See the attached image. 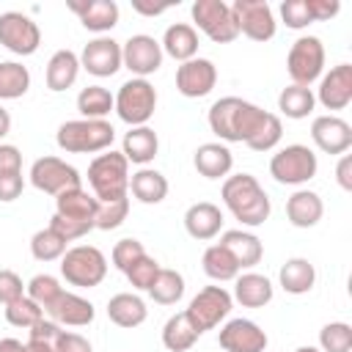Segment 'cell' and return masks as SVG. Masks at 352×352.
I'll list each match as a JSON object with an SVG mask.
<instances>
[{"mask_svg":"<svg viewBox=\"0 0 352 352\" xmlns=\"http://www.w3.org/2000/svg\"><path fill=\"white\" fill-rule=\"evenodd\" d=\"M324 214V204L314 190H294L286 201V217L294 228H314Z\"/></svg>","mask_w":352,"mask_h":352,"instance_id":"28","label":"cell"},{"mask_svg":"<svg viewBox=\"0 0 352 352\" xmlns=\"http://www.w3.org/2000/svg\"><path fill=\"white\" fill-rule=\"evenodd\" d=\"M170 6L168 3H143V0H132V11L135 14H143V16H160L165 14Z\"/></svg>","mask_w":352,"mask_h":352,"instance_id":"57","label":"cell"},{"mask_svg":"<svg viewBox=\"0 0 352 352\" xmlns=\"http://www.w3.org/2000/svg\"><path fill=\"white\" fill-rule=\"evenodd\" d=\"M6 319H8V324L28 330V327H33L38 319H44V308L36 305L28 294H22L19 300H14V302L6 305Z\"/></svg>","mask_w":352,"mask_h":352,"instance_id":"43","label":"cell"},{"mask_svg":"<svg viewBox=\"0 0 352 352\" xmlns=\"http://www.w3.org/2000/svg\"><path fill=\"white\" fill-rule=\"evenodd\" d=\"M336 182L341 184V190H352V157L349 154H341L338 165H336Z\"/></svg>","mask_w":352,"mask_h":352,"instance_id":"56","label":"cell"},{"mask_svg":"<svg viewBox=\"0 0 352 352\" xmlns=\"http://www.w3.org/2000/svg\"><path fill=\"white\" fill-rule=\"evenodd\" d=\"M278 280H280V289L286 294H308L316 283V270L308 258H286L280 272H278Z\"/></svg>","mask_w":352,"mask_h":352,"instance_id":"32","label":"cell"},{"mask_svg":"<svg viewBox=\"0 0 352 352\" xmlns=\"http://www.w3.org/2000/svg\"><path fill=\"white\" fill-rule=\"evenodd\" d=\"M80 77V55L72 52V50H58L52 52V58L47 60V72H44V80H47V88L60 94L66 88H72Z\"/></svg>","mask_w":352,"mask_h":352,"instance_id":"30","label":"cell"},{"mask_svg":"<svg viewBox=\"0 0 352 352\" xmlns=\"http://www.w3.org/2000/svg\"><path fill=\"white\" fill-rule=\"evenodd\" d=\"M72 14L80 16V25L91 33L104 36L118 25V3L116 0H69L66 3Z\"/></svg>","mask_w":352,"mask_h":352,"instance_id":"20","label":"cell"},{"mask_svg":"<svg viewBox=\"0 0 352 352\" xmlns=\"http://www.w3.org/2000/svg\"><path fill=\"white\" fill-rule=\"evenodd\" d=\"M352 349V327L346 322H327L319 330V352H349Z\"/></svg>","mask_w":352,"mask_h":352,"instance_id":"42","label":"cell"},{"mask_svg":"<svg viewBox=\"0 0 352 352\" xmlns=\"http://www.w3.org/2000/svg\"><path fill=\"white\" fill-rule=\"evenodd\" d=\"M272 280L267 275H258V272H239L234 278V300L242 305V308H264L267 302H272Z\"/></svg>","mask_w":352,"mask_h":352,"instance_id":"25","label":"cell"},{"mask_svg":"<svg viewBox=\"0 0 352 352\" xmlns=\"http://www.w3.org/2000/svg\"><path fill=\"white\" fill-rule=\"evenodd\" d=\"M107 316H110L113 324H118L124 330H132V327H138V324L146 322L148 308H146V302L138 294L121 292V294H113L107 300Z\"/></svg>","mask_w":352,"mask_h":352,"instance_id":"31","label":"cell"},{"mask_svg":"<svg viewBox=\"0 0 352 352\" xmlns=\"http://www.w3.org/2000/svg\"><path fill=\"white\" fill-rule=\"evenodd\" d=\"M286 69L294 85L311 88L314 80L322 77L324 72V44L316 36H300L286 55Z\"/></svg>","mask_w":352,"mask_h":352,"instance_id":"9","label":"cell"},{"mask_svg":"<svg viewBox=\"0 0 352 352\" xmlns=\"http://www.w3.org/2000/svg\"><path fill=\"white\" fill-rule=\"evenodd\" d=\"M69 242L58 234V231H52L50 226L47 228H38L33 236H30V253H33V258L36 261H58L69 248H66Z\"/></svg>","mask_w":352,"mask_h":352,"instance_id":"40","label":"cell"},{"mask_svg":"<svg viewBox=\"0 0 352 352\" xmlns=\"http://www.w3.org/2000/svg\"><path fill=\"white\" fill-rule=\"evenodd\" d=\"M201 264H204V272H206L212 280H217V283H223V280H234V278L242 272L239 264H236V258H234L220 242H214V245H209V248L204 250Z\"/></svg>","mask_w":352,"mask_h":352,"instance_id":"36","label":"cell"},{"mask_svg":"<svg viewBox=\"0 0 352 352\" xmlns=\"http://www.w3.org/2000/svg\"><path fill=\"white\" fill-rule=\"evenodd\" d=\"M25 190V179L22 173H0V201L3 204H11L22 195Z\"/></svg>","mask_w":352,"mask_h":352,"instance_id":"52","label":"cell"},{"mask_svg":"<svg viewBox=\"0 0 352 352\" xmlns=\"http://www.w3.org/2000/svg\"><path fill=\"white\" fill-rule=\"evenodd\" d=\"M311 140L324 154H346L352 146V126L338 116H316L311 121Z\"/></svg>","mask_w":352,"mask_h":352,"instance_id":"18","label":"cell"},{"mask_svg":"<svg viewBox=\"0 0 352 352\" xmlns=\"http://www.w3.org/2000/svg\"><path fill=\"white\" fill-rule=\"evenodd\" d=\"M129 192L140 204H148V206L162 204L168 195V179L154 168H140L129 176Z\"/></svg>","mask_w":352,"mask_h":352,"instance_id":"33","label":"cell"},{"mask_svg":"<svg viewBox=\"0 0 352 352\" xmlns=\"http://www.w3.org/2000/svg\"><path fill=\"white\" fill-rule=\"evenodd\" d=\"M157 151H160V138L148 124L129 126V132L124 135V143H121V154L126 157V162L146 168L157 157Z\"/></svg>","mask_w":352,"mask_h":352,"instance_id":"27","label":"cell"},{"mask_svg":"<svg viewBox=\"0 0 352 352\" xmlns=\"http://www.w3.org/2000/svg\"><path fill=\"white\" fill-rule=\"evenodd\" d=\"M234 308V297L223 289V286H204L190 305L184 308V314L190 316V322L195 324V330L204 336L206 330H214L223 319H228Z\"/></svg>","mask_w":352,"mask_h":352,"instance_id":"10","label":"cell"},{"mask_svg":"<svg viewBox=\"0 0 352 352\" xmlns=\"http://www.w3.org/2000/svg\"><path fill=\"white\" fill-rule=\"evenodd\" d=\"M314 107H316V96H314V91L311 88H305V85H286L280 94H278V110L286 116V118H294V121H300V118H308L311 113H314Z\"/></svg>","mask_w":352,"mask_h":352,"instance_id":"35","label":"cell"},{"mask_svg":"<svg viewBox=\"0 0 352 352\" xmlns=\"http://www.w3.org/2000/svg\"><path fill=\"white\" fill-rule=\"evenodd\" d=\"M280 138H283V124H280V118L275 116V113H270V118H267V124L258 129V135L248 143V148H253V151H272L278 143H280Z\"/></svg>","mask_w":352,"mask_h":352,"instance_id":"47","label":"cell"},{"mask_svg":"<svg viewBox=\"0 0 352 352\" xmlns=\"http://www.w3.org/2000/svg\"><path fill=\"white\" fill-rule=\"evenodd\" d=\"M96 209H99V201L82 187H72V190L55 195V214H60L66 220L91 223L96 228Z\"/></svg>","mask_w":352,"mask_h":352,"instance_id":"23","label":"cell"},{"mask_svg":"<svg viewBox=\"0 0 352 352\" xmlns=\"http://www.w3.org/2000/svg\"><path fill=\"white\" fill-rule=\"evenodd\" d=\"M60 292H63L60 280H58L55 275H50V272H38V275H33V278L25 283V294H28L36 305H41L44 311L60 297Z\"/></svg>","mask_w":352,"mask_h":352,"instance_id":"41","label":"cell"},{"mask_svg":"<svg viewBox=\"0 0 352 352\" xmlns=\"http://www.w3.org/2000/svg\"><path fill=\"white\" fill-rule=\"evenodd\" d=\"M192 165L204 179H226L234 168V154L226 143H201L192 154Z\"/></svg>","mask_w":352,"mask_h":352,"instance_id":"24","label":"cell"},{"mask_svg":"<svg viewBox=\"0 0 352 352\" xmlns=\"http://www.w3.org/2000/svg\"><path fill=\"white\" fill-rule=\"evenodd\" d=\"M116 140V129L104 118H74L58 126L55 143L66 154H96L107 151Z\"/></svg>","mask_w":352,"mask_h":352,"instance_id":"4","label":"cell"},{"mask_svg":"<svg viewBox=\"0 0 352 352\" xmlns=\"http://www.w3.org/2000/svg\"><path fill=\"white\" fill-rule=\"evenodd\" d=\"M60 336V324L52 322V319H38L33 327H28V338L33 341H47V344H55V338Z\"/></svg>","mask_w":352,"mask_h":352,"instance_id":"54","label":"cell"},{"mask_svg":"<svg viewBox=\"0 0 352 352\" xmlns=\"http://www.w3.org/2000/svg\"><path fill=\"white\" fill-rule=\"evenodd\" d=\"M305 6H308V14L314 22H327L341 11L338 0H305Z\"/></svg>","mask_w":352,"mask_h":352,"instance_id":"53","label":"cell"},{"mask_svg":"<svg viewBox=\"0 0 352 352\" xmlns=\"http://www.w3.org/2000/svg\"><path fill=\"white\" fill-rule=\"evenodd\" d=\"M140 256H146V248H143V242L135 239V236H124V239H118V242L113 245V253H110L113 267L121 270V272H126Z\"/></svg>","mask_w":352,"mask_h":352,"instance_id":"46","label":"cell"},{"mask_svg":"<svg viewBox=\"0 0 352 352\" xmlns=\"http://www.w3.org/2000/svg\"><path fill=\"white\" fill-rule=\"evenodd\" d=\"M80 69L94 77H113L121 69V44L110 36L91 38L80 52Z\"/></svg>","mask_w":352,"mask_h":352,"instance_id":"17","label":"cell"},{"mask_svg":"<svg viewBox=\"0 0 352 352\" xmlns=\"http://www.w3.org/2000/svg\"><path fill=\"white\" fill-rule=\"evenodd\" d=\"M231 11H234L239 33L248 36L250 41H270L278 30L275 14L267 0H234Z\"/></svg>","mask_w":352,"mask_h":352,"instance_id":"13","label":"cell"},{"mask_svg":"<svg viewBox=\"0 0 352 352\" xmlns=\"http://www.w3.org/2000/svg\"><path fill=\"white\" fill-rule=\"evenodd\" d=\"M198 338H201V333L195 330V324L190 322V316L184 311L173 314L162 324V346L168 352H187V349H192V344Z\"/></svg>","mask_w":352,"mask_h":352,"instance_id":"34","label":"cell"},{"mask_svg":"<svg viewBox=\"0 0 352 352\" xmlns=\"http://www.w3.org/2000/svg\"><path fill=\"white\" fill-rule=\"evenodd\" d=\"M113 110L129 126H146L157 110V91L148 80L132 77L113 96Z\"/></svg>","mask_w":352,"mask_h":352,"instance_id":"6","label":"cell"},{"mask_svg":"<svg viewBox=\"0 0 352 352\" xmlns=\"http://www.w3.org/2000/svg\"><path fill=\"white\" fill-rule=\"evenodd\" d=\"M162 47L154 36L148 33H135L121 44V66L129 69L135 77H148L154 72H160L162 66Z\"/></svg>","mask_w":352,"mask_h":352,"instance_id":"14","label":"cell"},{"mask_svg":"<svg viewBox=\"0 0 352 352\" xmlns=\"http://www.w3.org/2000/svg\"><path fill=\"white\" fill-rule=\"evenodd\" d=\"M0 352H25V344L19 338H0Z\"/></svg>","mask_w":352,"mask_h":352,"instance_id":"58","label":"cell"},{"mask_svg":"<svg viewBox=\"0 0 352 352\" xmlns=\"http://www.w3.org/2000/svg\"><path fill=\"white\" fill-rule=\"evenodd\" d=\"M126 214H129V195L118 198V201H104L96 209V228L99 231H113L126 220Z\"/></svg>","mask_w":352,"mask_h":352,"instance_id":"44","label":"cell"},{"mask_svg":"<svg viewBox=\"0 0 352 352\" xmlns=\"http://www.w3.org/2000/svg\"><path fill=\"white\" fill-rule=\"evenodd\" d=\"M30 88V72L28 66L16 60H0V102L19 99Z\"/></svg>","mask_w":352,"mask_h":352,"instance_id":"38","label":"cell"},{"mask_svg":"<svg viewBox=\"0 0 352 352\" xmlns=\"http://www.w3.org/2000/svg\"><path fill=\"white\" fill-rule=\"evenodd\" d=\"M220 245L236 258L239 270H250V267H256V264L261 261V256H264V245H261V239H258L256 234H250V231H242V228L223 231Z\"/></svg>","mask_w":352,"mask_h":352,"instance_id":"29","label":"cell"},{"mask_svg":"<svg viewBox=\"0 0 352 352\" xmlns=\"http://www.w3.org/2000/svg\"><path fill=\"white\" fill-rule=\"evenodd\" d=\"M184 228L192 239H201V242H209L220 234L223 228V212L217 204L212 201H198L192 204L187 212H184Z\"/></svg>","mask_w":352,"mask_h":352,"instance_id":"22","label":"cell"},{"mask_svg":"<svg viewBox=\"0 0 352 352\" xmlns=\"http://www.w3.org/2000/svg\"><path fill=\"white\" fill-rule=\"evenodd\" d=\"M60 275L69 286L94 289L107 275V258L94 245H74L60 256Z\"/></svg>","mask_w":352,"mask_h":352,"instance_id":"5","label":"cell"},{"mask_svg":"<svg viewBox=\"0 0 352 352\" xmlns=\"http://www.w3.org/2000/svg\"><path fill=\"white\" fill-rule=\"evenodd\" d=\"M50 228L52 231H58L66 242H74V239H82L88 231H94V226L91 223H77V220H66V217H60V214H52V220H50Z\"/></svg>","mask_w":352,"mask_h":352,"instance_id":"49","label":"cell"},{"mask_svg":"<svg viewBox=\"0 0 352 352\" xmlns=\"http://www.w3.org/2000/svg\"><path fill=\"white\" fill-rule=\"evenodd\" d=\"M0 173H22V151L11 143H0Z\"/></svg>","mask_w":352,"mask_h":352,"instance_id":"55","label":"cell"},{"mask_svg":"<svg viewBox=\"0 0 352 352\" xmlns=\"http://www.w3.org/2000/svg\"><path fill=\"white\" fill-rule=\"evenodd\" d=\"M319 170V160L316 154L302 146V143H292V146H283L272 154L270 160V176L278 182V184H305L316 176Z\"/></svg>","mask_w":352,"mask_h":352,"instance_id":"8","label":"cell"},{"mask_svg":"<svg viewBox=\"0 0 352 352\" xmlns=\"http://www.w3.org/2000/svg\"><path fill=\"white\" fill-rule=\"evenodd\" d=\"M88 184L91 195L104 204V201H118L129 195V162L121 151H102L91 160L88 165Z\"/></svg>","mask_w":352,"mask_h":352,"instance_id":"3","label":"cell"},{"mask_svg":"<svg viewBox=\"0 0 352 352\" xmlns=\"http://www.w3.org/2000/svg\"><path fill=\"white\" fill-rule=\"evenodd\" d=\"M52 322H58L60 327H85L94 322L96 311H94V302L74 294V292H60V297L44 311Z\"/></svg>","mask_w":352,"mask_h":352,"instance_id":"21","label":"cell"},{"mask_svg":"<svg viewBox=\"0 0 352 352\" xmlns=\"http://www.w3.org/2000/svg\"><path fill=\"white\" fill-rule=\"evenodd\" d=\"M217 344L223 352H267V333L253 322V319H228L220 333Z\"/></svg>","mask_w":352,"mask_h":352,"instance_id":"15","label":"cell"},{"mask_svg":"<svg viewBox=\"0 0 352 352\" xmlns=\"http://www.w3.org/2000/svg\"><path fill=\"white\" fill-rule=\"evenodd\" d=\"M0 44L14 55L28 58V55H33L38 50L41 30L28 14L6 11V14H0Z\"/></svg>","mask_w":352,"mask_h":352,"instance_id":"12","label":"cell"},{"mask_svg":"<svg viewBox=\"0 0 352 352\" xmlns=\"http://www.w3.org/2000/svg\"><path fill=\"white\" fill-rule=\"evenodd\" d=\"M294 352H319V349H316V346H297Z\"/></svg>","mask_w":352,"mask_h":352,"instance_id":"61","label":"cell"},{"mask_svg":"<svg viewBox=\"0 0 352 352\" xmlns=\"http://www.w3.org/2000/svg\"><path fill=\"white\" fill-rule=\"evenodd\" d=\"M267 118H270L267 110H261L258 104L239 99V96H223L206 113L209 129L223 143H245V146L258 135V129L267 124Z\"/></svg>","mask_w":352,"mask_h":352,"instance_id":"1","label":"cell"},{"mask_svg":"<svg viewBox=\"0 0 352 352\" xmlns=\"http://www.w3.org/2000/svg\"><path fill=\"white\" fill-rule=\"evenodd\" d=\"M30 184L47 195H60L72 187H82V176L74 165L60 157H38L30 165Z\"/></svg>","mask_w":352,"mask_h":352,"instance_id":"11","label":"cell"},{"mask_svg":"<svg viewBox=\"0 0 352 352\" xmlns=\"http://www.w3.org/2000/svg\"><path fill=\"white\" fill-rule=\"evenodd\" d=\"M314 96L324 110H344L352 102V66L338 63L327 74H322Z\"/></svg>","mask_w":352,"mask_h":352,"instance_id":"19","label":"cell"},{"mask_svg":"<svg viewBox=\"0 0 352 352\" xmlns=\"http://www.w3.org/2000/svg\"><path fill=\"white\" fill-rule=\"evenodd\" d=\"M280 19H283V25L292 28V30H302V28H308V25L314 22L311 14H308L305 0H283V3H280Z\"/></svg>","mask_w":352,"mask_h":352,"instance_id":"48","label":"cell"},{"mask_svg":"<svg viewBox=\"0 0 352 352\" xmlns=\"http://www.w3.org/2000/svg\"><path fill=\"white\" fill-rule=\"evenodd\" d=\"M148 294L154 302L160 305H176L182 297H184V275L176 272V270H168L162 267L154 278V283L148 286Z\"/></svg>","mask_w":352,"mask_h":352,"instance_id":"37","label":"cell"},{"mask_svg":"<svg viewBox=\"0 0 352 352\" xmlns=\"http://www.w3.org/2000/svg\"><path fill=\"white\" fill-rule=\"evenodd\" d=\"M25 352H55V344H47V341H33V338H28V344H25Z\"/></svg>","mask_w":352,"mask_h":352,"instance_id":"59","label":"cell"},{"mask_svg":"<svg viewBox=\"0 0 352 352\" xmlns=\"http://www.w3.org/2000/svg\"><path fill=\"white\" fill-rule=\"evenodd\" d=\"M55 352H94V346L85 336L72 333V330H60V336L55 338Z\"/></svg>","mask_w":352,"mask_h":352,"instance_id":"51","label":"cell"},{"mask_svg":"<svg viewBox=\"0 0 352 352\" xmlns=\"http://www.w3.org/2000/svg\"><path fill=\"white\" fill-rule=\"evenodd\" d=\"M217 85V66L209 58H192L176 69V91L187 99H201Z\"/></svg>","mask_w":352,"mask_h":352,"instance_id":"16","label":"cell"},{"mask_svg":"<svg viewBox=\"0 0 352 352\" xmlns=\"http://www.w3.org/2000/svg\"><path fill=\"white\" fill-rule=\"evenodd\" d=\"M160 47H162V55H170L179 63L192 60L198 58V30L187 22H173L165 28Z\"/></svg>","mask_w":352,"mask_h":352,"instance_id":"26","label":"cell"},{"mask_svg":"<svg viewBox=\"0 0 352 352\" xmlns=\"http://www.w3.org/2000/svg\"><path fill=\"white\" fill-rule=\"evenodd\" d=\"M220 198L226 204V209L248 228H256L261 226L270 212H272V204H270V195L264 192V187L258 184V179L253 173H234V176H226L223 182V190H220Z\"/></svg>","mask_w":352,"mask_h":352,"instance_id":"2","label":"cell"},{"mask_svg":"<svg viewBox=\"0 0 352 352\" xmlns=\"http://www.w3.org/2000/svg\"><path fill=\"white\" fill-rule=\"evenodd\" d=\"M190 16H192V28H198L214 44H231L239 36L231 3L226 0H195L190 6Z\"/></svg>","mask_w":352,"mask_h":352,"instance_id":"7","label":"cell"},{"mask_svg":"<svg viewBox=\"0 0 352 352\" xmlns=\"http://www.w3.org/2000/svg\"><path fill=\"white\" fill-rule=\"evenodd\" d=\"M77 110L82 118H104L113 110V94L102 85H88L77 94Z\"/></svg>","mask_w":352,"mask_h":352,"instance_id":"39","label":"cell"},{"mask_svg":"<svg viewBox=\"0 0 352 352\" xmlns=\"http://www.w3.org/2000/svg\"><path fill=\"white\" fill-rule=\"evenodd\" d=\"M8 132H11V116H8V110L0 104V140H3Z\"/></svg>","mask_w":352,"mask_h":352,"instance_id":"60","label":"cell"},{"mask_svg":"<svg viewBox=\"0 0 352 352\" xmlns=\"http://www.w3.org/2000/svg\"><path fill=\"white\" fill-rule=\"evenodd\" d=\"M162 267H160V261L157 258H151L148 253L146 256H140L124 275H126V280L132 283V289H140V292H148V286L154 283V278H157V272H160Z\"/></svg>","mask_w":352,"mask_h":352,"instance_id":"45","label":"cell"},{"mask_svg":"<svg viewBox=\"0 0 352 352\" xmlns=\"http://www.w3.org/2000/svg\"><path fill=\"white\" fill-rule=\"evenodd\" d=\"M25 294V283L14 270H0V305H8Z\"/></svg>","mask_w":352,"mask_h":352,"instance_id":"50","label":"cell"}]
</instances>
